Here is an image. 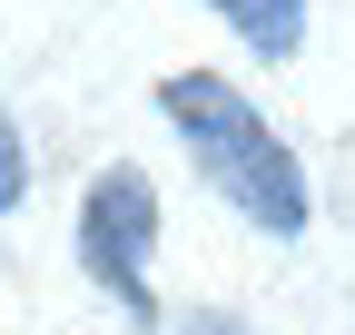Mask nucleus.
Listing matches in <instances>:
<instances>
[{"label": "nucleus", "mask_w": 355, "mask_h": 335, "mask_svg": "<svg viewBox=\"0 0 355 335\" xmlns=\"http://www.w3.org/2000/svg\"><path fill=\"white\" fill-rule=\"evenodd\" d=\"M158 118L178 129V148L198 158V178L237 207L257 237H306L316 227V197H306V168L286 158V138L257 118V99L217 69H178L158 79Z\"/></svg>", "instance_id": "obj_1"}, {"label": "nucleus", "mask_w": 355, "mask_h": 335, "mask_svg": "<svg viewBox=\"0 0 355 335\" xmlns=\"http://www.w3.org/2000/svg\"><path fill=\"white\" fill-rule=\"evenodd\" d=\"M148 257H158V188L139 168H99L79 197V276L128 316V325H158V286H148Z\"/></svg>", "instance_id": "obj_2"}, {"label": "nucleus", "mask_w": 355, "mask_h": 335, "mask_svg": "<svg viewBox=\"0 0 355 335\" xmlns=\"http://www.w3.org/2000/svg\"><path fill=\"white\" fill-rule=\"evenodd\" d=\"M207 10L227 20L257 60H296L306 50V0H207Z\"/></svg>", "instance_id": "obj_3"}, {"label": "nucleus", "mask_w": 355, "mask_h": 335, "mask_svg": "<svg viewBox=\"0 0 355 335\" xmlns=\"http://www.w3.org/2000/svg\"><path fill=\"white\" fill-rule=\"evenodd\" d=\"M20 197H30V148H20V118L0 109V217H10Z\"/></svg>", "instance_id": "obj_4"}, {"label": "nucleus", "mask_w": 355, "mask_h": 335, "mask_svg": "<svg viewBox=\"0 0 355 335\" xmlns=\"http://www.w3.org/2000/svg\"><path fill=\"white\" fill-rule=\"evenodd\" d=\"M178 335H257V325H237V316H217V306H198L188 325H178Z\"/></svg>", "instance_id": "obj_5"}]
</instances>
